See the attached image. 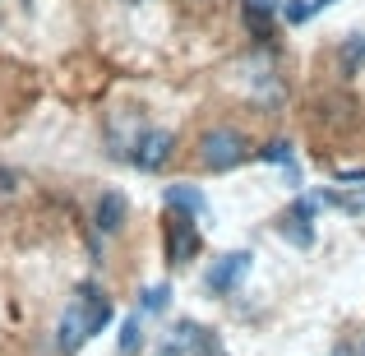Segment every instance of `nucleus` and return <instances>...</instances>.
<instances>
[{"mask_svg":"<svg viewBox=\"0 0 365 356\" xmlns=\"http://www.w3.org/2000/svg\"><path fill=\"white\" fill-rule=\"evenodd\" d=\"M338 65H342V74H356V65H365V33H356V37H347V42H342Z\"/></svg>","mask_w":365,"mask_h":356,"instance_id":"11","label":"nucleus"},{"mask_svg":"<svg viewBox=\"0 0 365 356\" xmlns=\"http://www.w3.org/2000/svg\"><path fill=\"white\" fill-rule=\"evenodd\" d=\"M167 305H171V287H167V283L143 287V296H139V310H143V315H162Z\"/></svg>","mask_w":365,"mask_h":356,"instance_id":"12","label":"nucleus"},{"mask_svg":"<svg viewBox=\"0 0 365 356\" xmlns=\"http://www.w3.org/2000/svg\"><path fill=\"white\" fill-rule=\"evenodd\" d=\"M125 218H130V204H125L120 190H102L98 195V208H93V227H98L102 236H116L125 227Z\"/></svg>","mask_w":365,"mask_h":356,"instance_id":"6","label":"nucleus"},{"mask_svg":"<svg viewBox=\"0 0 365 356\" xmlns=\"http://www.w3.org/2000/svg\"><path fill=\"white\" fill-rule=\"evenodd\" d=\"M245 5H264V9H277V0H245Z\"/></svg>","mask_w":365,"mask_h":356,"instance_id":"16","label":"nucleus"},{"mask_svg":"<svg viewBox=\"0 0 365 356\" xmlns=\"http://www.w3.org/2000/svg\"><path fill=\"white\" fill-rule=\"evenodd\" d=\"M171 153H176V134L171 130H139V139L130 143L125 158H130L139 171H162Z\"/></svg>","mask_w":365,"mask_h":356,"instance_id":"3","label":"nucleus"},{"mask_svg":"<svg viewBox=\"0 0 365 356\" xmlns=\"http://www.w3.org/2000/svg\"><path fill=\"white\" fill-rule=\"evenodd\" d=\"M310 5H314V9H324V5H338V0H310Z\"/></svg>","mask_w":365,"mask_h":356,"instance_id":"17","label":"nucleus"},{"mask_svg":"<svg viewBox=\"0 0 365 356\" xmlns=\"http://www.w3.org/2000/svg\"><path fill=\"white\" fill-rule=\"evenodd\" d=\"M195 255H199L195 213H176V208H171V223H167V259H171V264H190Z\"/></svg>","mask_w":365,"mask_h":356,"instance_id":"5","label":"nucleus"},{"mask_svg":"<svg viewBox=\"0 0 365 356\" xmlns=\"http://www.w3.org/2000/svg\"><path fill=\"white\" fill-rule=\"evenodd\" d=\"M361 356H365V342H361Z\"/></svg>","mask_w":365,"mask_h":356,"instance_id":"18","label":"nucleus"},{"mask_svg":"<svg viewBox=\"0 0 365 356\" xmlns=\"http://www.w3.org/2000/svg\"><path fill=\"white\" fill-rule=\"evenodd\" d=\"M277 14H282L287 24H305V19L314 14V5L310 0H287V5H277Z\"/></svg>","mask_w":365,"mask_h":356,"instance_id":"13","label":"nucleus"},{"mask_svg":"<svg viewBox=\"0 0 365 356\" xmlns=\"http://www.w3.org/2000/svg\"><path fill=\"white\" fill-rule=\"evenodd\" d=\"M277 232H282V240H292L296 250H310L314 245V223H310V218H301V213H287L282 223H277Z\"/></svg>","mask_w":365,"mask_h":356,"instance_id":"8","label":"nucleus"},{"mask_svg":"<svg viewBox=\"0 0 365 356\" xmlns=\"http://www.w3.org/2000/svg\"><path fill=\"white\" fill-rule=\"evenodd\" d=\"M264 162H277V167H287L292 162V139H273V143H264V153H259Z\"/></svg>","mask_w":365,"mask_h":356,"instance_id":"14","label":"nucleus"},{"mask_svg":"<svg viewBox=\"0 0 365 356\" xmlns=\"http://www.w3.org/2000/svg\"><path fill=\"white\" fill-rule=\"evenodd\" d=\"M107 324H111V301L98 292V283H83L79 292H74V301L65 305L61 324H56V352L74 356L88 338H98Z\"/></svg>","mask_w":365,"mask_h":356,"instance_id":"1","label":"nucleus"},{"mask_svg":"<svg viewBox=\"0 0 365 356\" xmlns=\"http://www.w3.org/2000/svg\"><path fill=\"white\" fill-rule=\"evenodd\" d=\"M250 264H255V255H250V250H232V255L213 259V268H208L204 287H208L213 296H232L236 287H241V278L250 273Z\"/></svg>","mask_w":365,"mask_h":356,"instance_id":"4","label":"nucleus"},{"mask_svg":"<svg viewBox=\"0 0 365 356\" xmlns=\"http://www.w3.org/2000/svg\"><path fill=\"white\" fill-rule=\"evenodd\" d=\"M139 347H143V320H139V315H130V320H120L116 352H120V356H134Z\"/></svg>","mask_w":365,"mask_h":356,"instance_id":"10","label":"nucleus"},{"mask_svg":"<svg viewBox=\"0 0 365 356\" xmlns=\"http://www.w3.org/2000/svg\"><path fill=\"white\" fill-rule=\"evenodd\" d=\"M342 185H365V167H351V171H338Z\"/></svg>","mask_w":365,"mask_h":356,"instance_id":"15","label":"nucleus"},{"mask_svg":"<svg viewBox=\"0 0 365 356\" xmlns=\"http://www.w3.org/2000/svg\"><path fill=\"white\" fill-rule=\"evenodd\" d=\"M245 9V24H250V33H255V42H273V9H264V5H241Z\"/></svg>","mask_w":365,"mask_h":356,"instance_id":"9","label":"nucleus"},{"mask_svg":"<svg viewBox=\"0 0 365 356\" xmlns=\"http://www.w3.org/2000/svg\"><path fill=\"white\" fill-rule=\"evenodd\" d=\"M162 199H167V208H176V213H208V199H204V190H195V185H167L162 190Z\"/></svg>","mask_w":365,"mask_h":356,"instance_id":"7","label":"nucleus"},{"mask_svg":"<svg viewBox=\"0 0 365 356\" xmlns=\"http://www.w3.org/2000/svg\"><path fill=\"white\" fill-rule=\"evenodd\" d=\"M250 158V139L236 125H213V130L199 134V167L208 171H232Z\"/></svg>","mask_w":365,"mask_h":356,"instance_id":"2","label":"nucleus"}]
</instances>
